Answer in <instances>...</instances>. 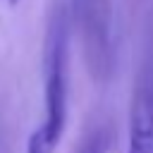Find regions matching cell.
Listing matches in <instances>:
<instances>
[{
	"label": "cell",
	"mask_w": 153,
	"mask_h": 153,
	"mask_svg": "<svg viewBox=\"0 0 153 153\" xmlns=\"http://www.w3.org/2000/svg\"><path fill=\"white\" fill-rule=\"evenodd\" d=\"M69 24L62 7H55L43 41V115L26 139L24 153H55L67 124L69 91Z\"/></svg>",
	"instance_id": "6da1fadb"
},
{
	"label": "cell",
	"mask_w": 153,
	"mask_h": 153,
	"mask_svg": "<svg viewBox=\"0 0 153 153\" xmlns=\"http://www.w3.org/2000/svg\"><path fill=\"white\" fill-rule=\"evenodd\" d=\"M127 153H153V65L139 74L134 88Z\"/></svg>",
	"instance_id": "7a4b0ae2"
},
{
	"label": "cell",
	"mask_w": 153,
	"mask_h": 153,
	"mask_svg": "<svg viewBox=\"0 0 153 153\" xmlns=\"http://www.w3.org/2000/svg\"><path fill=\"white\" fill-rule=\"evenodd\" d=\"M105 151H108V136L103 131H96L93 136H88L81 143V148L76 153H105Z\"/></svg>",
	"instance_id": "3957f363"
}]
</instances>
